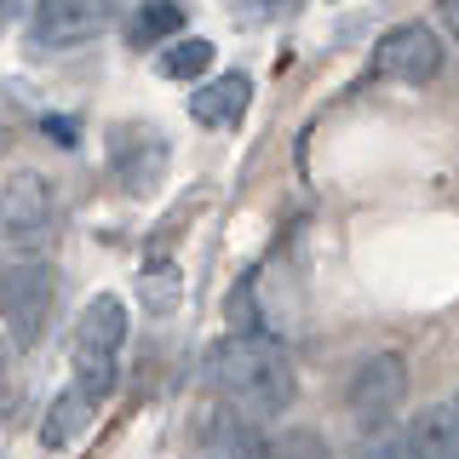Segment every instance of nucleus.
Segmentation results:
<instances>
[{
  "label": "nucleus",
  "instance_id": "1",
  "mask_svg": "<svg viewBox=\"0 0 459 459\" xmlns=\"http://www.w3.org/2000/svg\"><path fill=\"white\" fill-rule=\"evenodd\" d=\"M212 385H219V408L247 425H264L293 402V362L270 333L241 327L212 351Z\"/></svg>",
  "mask_w": 459,
  "mask_h": 459
},
{
  "label": "nucleus",
  "instance_id": "2",
  "mask_svg": "<svg viewBox=\"0 0 459 459\" xmlns=\"http://www.w3.org/2000/svg\"><path fill=\"white\" fill-rule=\"evenodd\" d=\"M121 344H126V305L115 293H98L92 305L81 310L75 322V339H69V356H75V391L86 402H104L115 396V385H121Z\"/></svg>",
  "mask_w": 459,
  "mask_h": 459
},
{
  "label": "nucleus",
  "instance_id": "3",
  "mask_svg": "<svg viewBox=\"0 0 459 459\" xmlns=\"http://www.w3.org/2000/svg\"><path fill=\"white\" fill-rule=\"evenodd\" d=\"M52 299H57V281H52V264L40 258H12L0 264V322L18 344H35L52 322Z\"/></svg>",
  "mask_w": 459,
  "mask_h": 459
},
{
  "label": "nucleus",
  "instance_id": "4",
  "mask_svg": "<svg viewBox=\"0 0 459 459\" xmlns=\"http://www.w3.org/2000/svg\"><path fill=\"white\" fill-rule=\"evenodd\" d=\"M0 236L23 258H35L57 236V195L40 172H12L0 184Z\"/></svg>",
  "mask_w": 459,
  "mask_h": 459
},
{
  "label": "nucleus",
  "instance_id": "5",
  "mask_svg": "<svg viewBox=\"0 0 459 459\" xmlns=\"http://www.w3.org/2000/svg\"><path fill=\"white\" fill-rule=\"evenodd\" d=\"M126 0H35V18H29V47L35 52H69L98 40L104 29L121 18Z\"/></svg>",
  "mask_w": 459,
  "mask_h": 459
},
{
  "label": "nucleus",
  "instance_id": "6",
  "mask_svg": "<svg viewBox=\"0 0 459 459\" xmlns=\"http://www.w3.org/2000/svg\"><path fill=\"white\" fill-rule=\"evenodd\" d=\"M402 396H408V362H402L396 351H373L356 362L351 385H344V402H351V420L362 430H379L391 425V413L402 408Z\"/></svg>",
  "mask_w": 459,
  "mask_h": 459
},
{
  "label": "nucleus",
  "instance_id": "7",
  "mask_svg": "<svg viewBox=\"0 0 459 459\" xmlns=\"http://www.w3.org/2000/svg\"><path fill=\"white\" fill-rule=\"evenodd\" d=\"M373 69L402 81V86H425V81L442 75V40L425 23H396L379 40V52H373Z\"/></svg>",
  "mask_w": 459,
  "mask_h": 459
},
{
  "label": "nucleus",
  "instance_id": "8",
  "mask_svg": "<svg viewBox=\"0 0 459 459\" xmlns=\"http://www.w3.org/2000/svg\"><path fill=\"white\" fill-rule=\"evenodd\" d=\"M109 167L126 195H150L167 178V138L161 126H115L109 138Z\"/></svg>",
  "mask_w": 459,
  "mask_h": 459
},
{
  "label": "nucleus",
  "instance_id": "9",
  "mask_svg": "<svg viewBox=\"0 0 459 459\" xmlns=\"http://www.w3.org/2000/svg\"><path fill=\"white\" fill-rule=\"evenodd\" d=\"M253 104V81L247 75H219L190 92V115L201 126H241V115Z\"/></svg>",
  "mask_w": 459,
  "mask_h": 459
},
{
  "label": "nucleus",
  "instance_id": "10",
  "mask_svg": "<svg viewBox=\"0 0 459 459\" xmlns=\"http://www.w3.org/2000/svg\"><path fill=\"white\" fill-rule=\"evenodd\" d=\"M201 459H270L258 425L236 420L230 408H212V420L201 425Z\"/></svg>",
  "mask_w": 459,
  "mask_h": 459
},
{
  "label": "nucleus",
  "instance_id": "11",
  "mask_svg": "<svg viewBox=\"0 0 459 459\" xmlns=\"http://www.w3.org/2000/svg\"><path fill=\"white\" fill-rule=\"evenodd\" d=\"M402 459H459V425H454V408H448V402L425 408L420 420L408 425Z\"/></svg>",
  "mask_w": 459,
  "mask_h": 459
},
{
  "label": "nucleus",
  "instance_id": "12",
  "mask_svg": "<svg viewBox=\"0 0 459 459\" xmlns=\"http://www.w3.org/2000/svg\"><path fill=\"white\" fill-rule=\"evenodd\" d=\"M92 413H98V402H86L75 385H64V396L52 402L47 425H40V442H47V448H69V442H75L81 430L92 425Z\"/></svg>",
  "mask_w": 459,
  "mask_h": 459
},
{
  "label": "nucleus",
  "instance_id": "13",
  "mask_svg": "<svg viewBox=\"0 0 459 459\" xmlns=\"http://www.w3.org/2000/svg\"><path fill=\"white\" fill-rule=\"evenodd\" d=\"M178 29H184V6H178V0H143V6L133 12V23H126V40L143 52V47L172 40Z\"/></svg>",
  "mask_w": 459,
  "mask_h": 459
},
{
  "label": "nucleus",
  "instance_id": "14",
  "mask_svg": "<svg viewBox=\"0 0 459 459\" xmlns=\"http://www.w3.org/2000/svg\"><path fill=\"white\" fill-rule=\"evenodd\" d=\"M212 40H201V35H190V40H172V47L161 52V75L167 81H201L212 69Z\"/></svg>",
  "mask_w": 459,
  "mask_h": 459
},
{
  "label": "nucleus",
  "instance_id": "15",
  "mask_svg": "<svg viewBox=\"0 0 459 459\" xmlns=\"http://www.w3.org/2000/svg\"><path fill=\"white\" fill-rule=\"evenodd\" d=\"M138 287H143V310H155V316H167L172 305H178V270L172 264H150Z\"/></svg>",
  "mask_w": 459,
  "mask_h": 459
},
{
  "label": "nucleus",
  "instance_id": "16",
  "mask_svg": "<svg viewBox=\"0 0 459 459\" xmlns=\"http://www.w3.org/2000/svg\"><path fill=\"white\" fill-rule=\"evenodd\" d=\"M276 459H333V454H327V442L316 430H287L276 442Z\"/></svg>",
  "mask_w": 459,
  "mask_h": 459
},
{
  "label": "nucleus",
  "instance_id": "17",
  "mask_svg": "<svg viewBox=\"0 0 459 459\" xmlns=\"http://www.w3.org/2000/svg\"><path fill=\"white\" fill-rule=\"evenodd\" d=\"M47 133H57V143H75V121H64V115L52 121V115H47Z\"/></svg>",
  "mask_w": 459,
  "mask_h": 459
},
{
  "label": "nucleus",
  "instance_id": "18",
  "mask_svg": "<svg viewBox=\"0 0 459 459\" xmlns=\"http://www.w3.org/2000/svg\"><path fill=\"white\" fill-rule=\"evenodd\" d=\"M18 6H23V0H0V29H6L12 18H18Z\"/></svg>",
  "mask_w": 459,
  "mask_h": 459
},
{
  "label": "nucleus",
  "instance_id": "19",
  "mask_svg": "<svg viewBox=\"0 0 459 459\" xmlns=\"http://www.w3.org/2000/svg\"><path fill=\"white\" fill-rule=\"evenodd\" d=\"M368 459H402V448H396V442H379V448H373Z\"/></svg>",
  "mask_w": 459,
  "mask_h": 459
}]
</instances>
